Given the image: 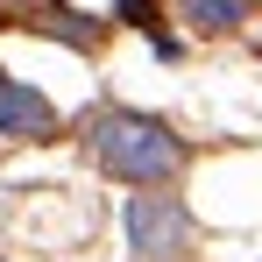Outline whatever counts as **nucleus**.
<instances>
[{
	"label": "nucleus",
	"instance_id": "3",
	"mask_svg": "<svg viewBox=\"0 0 262 262\" xmlns=\"http://www.w3.org/2000/svg\"><path fill=\"white\" fill-rule=\"evenodd\" d=\"M57 99L36 92L29 78H0V135L7 142H57Z\"/></svg>",
	"mask_w": 262,
	"mask_h": 262
},
{
	"label": "nucleus",
	"instance_id": "1",
	"mask_svg": "<svg viewBox=\"0 0 262 262\" xmlns=\"http://www.w3.org/2000/svg\"><path fill=\"white\" fill-rule=\"evenodd\" d=\"M85 149L106 177H121L135 191L142 184H177V170H184V142L170 135V121H156L142 106H99L85 121Z\"/></svg>",
	"mask_w": 262,
	"mask_h": 262
},
{
	"label": "nucleus",
	"instance_id": "4",
	"mask_svg": "<svg viewBox=\"0 0 262 262\" xmlns=\"http://www.w3.org/2000/svg\"><path fill=\"white\" fill-rule=\"evenodd\" d=\"M184 7V21L199 29V36H234L248 14H255V0H177Z\"/></svg>",
	"mask_w": 262,
	"mask_h": 262
},
{
	"label": "nucleus",
	"instance_id": "2",
	"mask_svg": "<svg viewBox=\"0 0 262 262\" xmlns=\"http://www.w3.org/2000/svg\"><path fill=\"white\" fill-rule=\"evenodd\" d=\"M121 234H128V248L142 262H177V255H191V241H199L184 199L163 191V184H142L128 206H121Z\"/></svg>",
	"mask_w": 262,
	"mask_h": 262
}]
</instances>
